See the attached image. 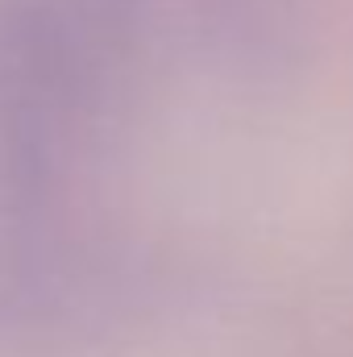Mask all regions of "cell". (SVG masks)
Returning a JSON list of instances; mask_svg holds the SVG:
<instances>
[{"mask_svg": "<svg viewBox=\"0 0 353 357\" xmlns=\"http://www.w3.org/2000/svg\"><path fill=\"white\" fill-rule=\"evenodd\" d=\"M225 8L0 0V337H63L125 299L154 104Z\"/></svg>", "mask_w": 353, "mask_h": 357, "instance_id": "cell-1", "label": "cell"}]
</instances>
